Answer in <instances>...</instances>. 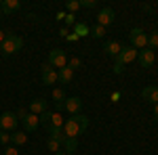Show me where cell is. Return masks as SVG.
<instances>
[{
  "label": "cell",
  "instance_id": "44dd1931",
  "mask_svg": "<svg viewBox=\"0 0 158 155\" xmlns=\"http://www.w3.org/2000/svg\"><path fill=\"white\" fill-rule=\"evenodd\" d=\"M47 130H49V136H51V138H57L59 143H63V141H65L63 128H47Z\"/></svg>",
  "mask_w": 158,
  "mask_h": 155
},
{
  "label": "cell",
  "instance_id": "836d02e7",
  "mask_svg": "<svg viewBox=\"0 0 158 155\" xmlns=\"http://www.w3.org/2000/svg\"><path fill=\"white\" fill-rule=\"evenodd\" d=\"M49 118H51V111H44V113H42V115H40V124H44V126H49Z\"/></svg>",
  "mask_w": 158,
  "mask_h": 155
},
{
  "label": "cell",
  "instance_id": "f35d334b",
  "mask_svg": "<svg viewBox=\"0 0 158 155\" xmlns=\"http://www.w3.org/2000/svg\"><path fill=\"white\" fill-rule=\"evenodd\" d=\"M68 40H70V42H76V40H78V36H76V34H70V36H68Z\"/></svg>",
  "mask_w": 158,
  "mask_h": 155
},
{
  "label": "cell",
  "instance_id": "ab89813d",
  "mask_svg": "<svg viewBox=\"0 0 158 155\" xmlns=\"http://www.w3.org/2000/svg\"><path fill=\"white\" fill-rule=\"evenodd\" d=\"M4 38H6V32H2V29H0V44L4 42Z\"/></svg>",
  "mask_w": 158,
  "mask_h": 155
},
{
  "label": "cell",
  "instance_id": "52a82bcc",
  "mask_svg": "<svg viewBox=\"0 0 158 155\" xmlns=\"http://www.w3.org/2000/svg\"><path fill=\"white\" fill-rule=\"evenodd\" d=\"M114 17H116L114 9L106 6V9H101V11L97 13V25H101V27H108V25L114 23Z\"/></svg>",
  "mask_w": 158,
  "mask_h": 155
},
{
  "label": "cell",
  "instance_id": "2e32d148",
  "mask_svg": "<svg viewBox=\"0 0 158 155\" xmlns=\"http://www.w3.org/2000/svg\"><path fill=\"white\" fill-rule=\"evenodd\" d=\"M11 143L15 145V147H21V145L27 143V134H25V130H15V132H11Z\"/></svg>",
  "mask_w": 158,
  "mask_h": 155
},
{
  "label": "cell",
  "instance_id": "277c9868",
  "mask_svg": "<svg viewBox=\"0 0 158 155\" xmlns=\"http://www.w3.org/2000/svg\"><path fill=\"white\" fill-rule=\"evenodd\" d=\"M17 122H19V119H17V115H15L13 111H4V113L0 115V128L11 134V132L17 130Z\"/></svg>",
  "mask_w": 158,
  "mask_h": 155
},
{
  "label": "cell",
  "instance_id": "5bb4252c",
  "mask_svg": "<svg viewBox=\"0 0 158 155\" xmlns=\"http://www.w3.org/2000/svg\"><path fill=\"white\" fill-rule=\"evenodd\" d=\"M0 4H2V15H13V13H17L21 9L19 0H2Z\"/></svg>",
  "mask_w": 158,
  "mask_h": 155
},
{
  "label": "cell",
  "instance_id": "6da1fadb",
  "mask_svg": "<svg viewBox=\"0 0 158 155\" xmlns=\"http://www.w3.org/2000/svg\"><path fill=\"white\" fill-rule=\"evenodd\" d=\"M23 48V38L17 36V34H11V32H6V38H4V42L0 44V50H2V55H15V52H19Z\"/></svg>",
  "mask_w": 158,
  "mask_h": 155
},
{
  "label": "cell",
  "instance_id": "74e56055",
  "mask_svg": "<svg viewBox=\"0 0 158 155\" xmlns=\"http://www.w3.org/2000/svg\"><path fill=\"white\" fill-rule=\"evenodd\" d=\"M55 19H61V21H63V19H65V11H61V13H57V15H55Z\"/></svg>",
  "mask_w": 158,
  "mask_h": 155
},
{
  "label": "cell",
  "instance_id": "9a60e30c",
  "mask_svg": "<svg viewBox=\"0 0 158 155\" xmlns=\"http://www.w3.org/2000/svg\"><path fill=\"white\" fill-rule=\"evenodd\" d=\"M141 96L146 99L148 103L156 105V103H158V86H146V88L141 90Z\"/></svg>",
  "mask_w": 158,
  "mask_h": 155
},
{
  "label": "cell",
  "instance_id": "e575fe53",
  "mask_svg": "<svg viewBox=\"0 0 158 155\" xmlns=\"http://www.w3.org/2000/svg\"><path fill=\"white\" fill-rule=\"evenodd\" d=\"M15 115H17V119H19V122H21V119L27 115V109H17V113H15Z\"/></svg>",
  "mask_w": 158,
  "mask_h": 155
},
{
  "label": "cell",
  "instance_id": "603a6c76",
  "mask_svg": "<svg viewBox=\"0 0 158 155\" xmlns=\"http://www.w3.org/2000/svg\"><path fill=\"white\" fill-rule=\"evenodd\" d=\"M148 48L150 50L158 48V29H154L152 34H148Z\"/></svg>",
  "mask_w": 158,
  "mask_h": 155
},
{
  "label": "cell",
  "instance_id": "ee69618b",
  "mask_svg": "<svg viewBox=\"0 0 158 155\" xmlns=\"http://www.w3.org/2000/svg\"><path fill=\"white\" fill-rule=\"evenodd\" d=\"M0 52H2V50H0Z\"/></svg>",
  "mask_w": 158,
  "mask_h": 155
},
{
  "label": "cell",
  "instance_id": "4fadbf2b",
  "mask_svg": "<svg viewBox=\"0 0 158 155\" xmlns=\"http://www.w3.org/2000/svg\"><path fill=\"white\" fill-rule=\"evenodd\" d=\"M44 111H49V109H47V99H34V101L30 103V113L42 115Z\"/></svg>",
  "mask_w": 158,
  "mask_h": 155
},
{
  "label": "cell",
  "instance_id": "e0dca14e",
  "mask_svg": "<svg viewBox=\"0 0 158 155\" xmlns=\"http://www.w3.org/2000/svg\"><path fill=\"white\" fill-rule=\"evenodd\" d=\"M57 78H59L61 84H70V82H72V78H74V72L68 67V65H65V67L57 69Z\"/></svg>",
  "mask_w": 158,
  "mask_h": 155
},
{
  "label": "cell",
  "instance_id": "cb8c5ba5",
  "mask_svg": "<svg viewBox=\"0 0 158 155\" xmlns=\"http://www.w3.org/2000/svg\"><path fill=\"white\" fill-rule=\"evenodd\" d=\"M68 96H65V90L63 88H53V101H55V105L57 103H63Z\"/></svg>",
  "mask_w": 158,
  "mask_h": 155
},
{
  "label": "cell",
  "instance_id": "ffe728a7",
  "mask_svg": "<svg viewBox=\"0 0 158 155\" xmlns=\"http://www.w3.org/2000/svg\"><path fill=\"white\" fill-rule=\"evenodd\" d=\"M61 145L65 147V151H63V153L72 155V153H76V149H78V138H68V136H65V141H63Z\"/></svg>",
  "mask_w": 158,
  "mask_h": 155
},
{
  "label": "cell",
  "instance_id": "1f68e13d",
  "mask_svg": "<svg viewBox=\"0 0 158 155\" xmlns=\"http://www.w3.org/2000/svg\"><path fill=\"white\" fill-rule=\"evenodd\" d=\"M6 143H11V134L4 132V130H0V145H6Z\"/></svg>",
  "mask_w": 158,
  "mask_h": 155
},
{
  "label": "cell",
  "instance_id": "4dcf8cb0",
  "mask_svg": "<svg viewBox=\"0 0 158 155\" xmlns=\"http://www.w3.org/2000/svg\"><path fill=\"white\" fill-rule=\"evenodd\" d=\"M63 21H65V23H68V27H70V25H76V15H72V13H65V19H63Z\"/></svg>",
  "mask_w": 158,
  "mask_h": 155
},
{
  "label": "cell",
  "instance_id": "ba28073f",
  "mask_svg": "<svg viewBox=\"0 0 158 155\" xmlns=\"http://www.w3.org/2000/svg\"><path fill=\"white\" fill-rule=\"evenodd\" d=\"M63 134H65L68 138H78V136H80V134H85V132L80 130V126L70 118V119H65V124H63Z\"/></svg>",
  "mask_w": 158,
  "mask_h": 155
},
{
  "label": "cell",
  "instance_id": "8d00e7d4",
  "mask_svg": "<svg viewBox=\"0 0 158 155\" xmlns=\"http://www.w3.org/2000/svg\"><path fill=\"white\" fill-rule=\"evenodd\" d=\"M59 36H61V38H68V36H70V32H68V27H63V29H61V32H59Z\"/></svg>",
  "mask_w": 158,
  "mask_h": 155
},
{
  "label": "cell",
  "instance_id": "83f0119b",
  "mask_svg": "<svg viewBox=\"0 0 158 155\" xmlns=\"http://www.w3.org/2000/svg\"><path fill=\"white\" fill-rule=\"evenodd\" d=\"M91 36H93V38H103V36H106V27H101V25H95V27L91 29Z\"/></svg>",
  "mask_w": 158,
  "mask_h": 155
},
{
  "label": "cell",
  "instance_id": "7c38bea8",
  "mask_svg": "<svg viewBox=\"0 0 158 155\" xmlns=\"http://www.w3.org/2000/svg\"><path fill=\"white\" fill-rule=\"evenodd\" d=\"M103 50H106V55H110V57H118L120 55V50H122V44L118 42V40H108L106 44H103Z\"/></svg>",
  "mask_w": 158,
  "mask_h": 155
},
{
  "label": "cell",
  "instance_id": "30bf717a",
  "mask_svg": "<svg viewBox=\"0 0 158 155\" xmlns=\"http://www.w3.org/2000/svg\"><path fill=\"white\" fill-rule=\"evenodd\" d=\"M137 55H139V50H135L133 46H122V50H120V55L116 57V59H120L124 65L127 63H133L135 59H137Z\"/></svg>",
  "mask_w": 158,
  "mask_h": 155
},
{
  "label": "cell",
  "instance_id": "7bdbcfd3",
  "mask_svg": "<svg viewBox=\"0 0 158 155\" xmlns=\"http://www.w3.org/2000/svg\"><path fill=\"white\" fill-rule=\"evenodd\" d=\"M0 15H2V4H0Z\"/></svg>",
  "mask_w": 158,
  "mask_h": 155
},
{
  "label": "cell",
  "instance_id": "8992f818",
  "mask_svg": "<svg viewBox=\"0 0 158 155\" xmlns=\"http://www.w3.org/2000/svg\"><path fill=\"white\" fill-rule=\"evenodd\" d=\"M137 61H139V65H141V67L150 69V67L156 63V55H154V50H150V48H143V50H139V55H137Z\"/></svg>",
  "mask_w": 158,
  "mask_h": 155
},
{
  "label": "cell",
  "instance_id": "d6a6232c",
  "mask_svg": "<svg viewBox=\"0 0 158 155\" xmlns=\"http://www.w3.org/2000/svg\"><path fill=\"white\" fill-rule=\"evenodd\" d=\"M4 155H19V151H17V147H15V145H9V147L4 149Z\"/></svg>",
  "mask_w": 158,
  "mask_h": 155
},
{
  "label": "cell",
  "instance_id": "7402d4cb",
  "mask_svg": "<svg viewBox=\"0 0 158 155\" xmlns=\"http://www.w3.org/2000/svg\"><path fill=\"white\" fill-rule=\"evenodd\" d=\"M74 122H76V124H78V126H80V130L85 132L86 128H89V118H86V115H82V113H78V115H74Z\"/></svg>",
  "mask_w": 158,
  "mask_h": 155
},
{
  "label": "cell",
  "instance_id": "60d3db41",
  "mask_svg": "<svg viewBox=\"0 0 158 155\" xmlns=\"http://www.w3.org/2000/svg\"><path fill=\"white\" fill-rule=\"evenodd\" d=\"M154 119H156V122H158V103H156V105H154Z\"/></svg>",
  "mask_w": 158,
  "mask_h": 155
},
{
  "label": "cell",
  "instance_id": "8fae6325",
  "mask_svg": "<svg viewBox=\"0 0 158 155\" xmlns=\"http://www.w3.org/2000/svg\"><path fill=\"white\" fill-rule=\"evenodd\" d=\"M21 124H23L25 132H34L38 126H40V119H38V115H34V113H27V115L21 119Z\"/></svg>",
  "mask_w": 158,
  "mask_h": 155
},
{
  "label": "cell",
  "instance_id": "f1b7e54d",
  "mask_svg": "<svg viewBox=\"0 0 158 155\" xmlns=\"http://www.w3.org/2000/svg\"><path fill=\"white\" fill-rule=\"evenodd\" d=\"M112 72H114V73H122V72H124V63H122L120 59H116V61H114V67H112Z\"/></svg>",
  "mask_w": 158,
  "mask_h": 155
},
{
  "label": "cell",
  "instance_id": "d6986e66",
  "mask_svg": "<svg viewBox=\"0 0 158 155\" xmlns=\"http://www.w3.org/2000/svg\"><path fill=\"white\" fill-rule=\"evenodd\" d=\"M63 124H65V119L61 118V113L53 111L51 118H49V126H47V128H63Z\"/></svg>",
  "mask_w": 158,
  "mask_h": 155
},
{
  "label": "cell",
  "instance_id": "f546056e",
  "mask_svg": "<svg viewBox=\"0 0 158 155\" xmlns=\"http://www.w3.org/2000/svg\"><path fill=\"white\" fill-rule=\"evenodd\" d=\"M80 2V6H85V9H95L97 6V0H78Z\"/></svg>",
  "mask_w": 158,
  "mask_h": 155
},
{
  "label": "cell",
  "instance_id": "d4e9b609",
  "mask_svg": "<svg viewBox=\"0 0 158 155\" xmlns=\"http://www.w3.org/2000/svg\"><path fill=\"white\" fill-rule=\"evenodd\" d=\"M47 147H49V151H53V153H59L61 143L57 141V138H51V136H49V141H47Z\"/></svg>",
  "mask_w": 158,
  "mask_h": 155
},
{
  "label": "cell",
  "instance_id": "5b68a950",
  "mask_svg": "<svg viewBox=\"0 0 158 155\" xmlns=\"http://www.w3.org/2000/svg\"><path fill=\"white\" fill-rule=\"evenodd\" d=\"M80 109H82V99H80V96H68V99L63 101V111H68V113H72V115H78Z\"/></svg>",
  "mask_w": 158,
  "mask_h": 155
},
{
  "label": "cell",
  "instance_id": "4316f807",
  "mask_svg": "<svg viewBox=\"0 0 158 155\" xmlns=\"http://www.w3.org/2000/svg\"><path fill=\"white\" fill-rule=\"evenodd\" d=\"M65 9H68V11L74 15V13L80 9V2H78V0H68V2H65Z\"/></svg>",
  "mask_w": 158,
  "mask_h": 155
},
{
  "label": "cell",
  "instance_id": "3957f363",
  "mask_svg": "<svg viewBox=\"0 0 158 155\" xmlns=\"http://www.w3.org/2000/svg\"><path fill=\"white\" fill-rule=\"evenodd\" d=\"M49 65L51 67H57V69L65 67V65H68V55H65V50L53 48V50L49 52Z\"/></svg>",
  "mask_w": 158,
  "mask_h": 155
},
{
  "label": "cell",
  "instance_id": "ac0fdd59",
  "mask_svg": "<svg viewBox=\"0 0 158 155\" xmlns=\"http://www.w3.org/2000/svg\"><path fill=\"white\" fill-rule=\"evenodd\" d=\"M72 34H76L78 38L91 36V27H89L85 21H76V25H74V32H72Z\"/></svg>",
  "mask_w": 158,
  "mask_h": 155
},
{
  "label": "cell",
  "instance_id": "7a4b0ae2",
  "mask_svg": "<svg viewBox=\"0 0 158 155\" xmlns=\"http://www.w3.org/2000/svg\"><path fill=\"white\" fill-rule=\"evenodd\" d=\"M129 38H131V46H133L135 50L148 48V34L141 29V27H133L131 34H129Z\"/></svg>",
  "mask_w": 158,
  "mask_h": 155
},
{
  "label": "cell",
  "instance_id": "484cf974",
  "mask_svg": "<svg viewBox=\"0 0 158 155\" xmlns=\"http://www.w3.org/2000/svg\"><path fill=\"white\" fill-rule=\"evenodd\" d=\"M68 67H70L72 72H76V69H80V67H82V61L78 59V57H72V59L68 61Z\"/></svg>",
  "mask_w": 158,
  "mask_h": 155
},
{
  "label": "cell",
  "instance_id": "d590c367",
  "mask_svg": "<svg viewBox=\"0 0 158 155\" xmlns=\"http://www.w3.org/2000/svg\"><path fill=\"white\" fill-rule=\"evenodd\" d=\"M110 99H112V103H118V101H120V92H112Z\"/></svg>",
  "mask_w": 158,
  "mask_h": 155
},
{
  "label": "cell",
  "instance_id": "b9f144b4",
  "mask_svg": "<svg viewBox=\"0 0 158 155\" xmlns=\"http://www.w3.org/2000/svg\"><path fill=\"white\" fill-rule=\"evenodd\" d=\"M55 155H68V153H63V151H59V153H55Z\"/></svg>",
  "mask_w": 158,
  "mask_h": 155
},
{
  "label": "cell",
  "instance_id": "9c48e42d",
  "mask_svg": "<svg viewBox=\"0 0 158 155\" xmlns=\"http://www.w3.org/2000/svg\"><path fill=\"white\" fill-rule=\"evenodd\" d=\"M55 82H59L57 72L51 67L49 63H44V65H42V84H44V86H51V84H55Z\"/></svg>",
  "mask_w": 158,
  "mask_h": 155
}]
</instances>
